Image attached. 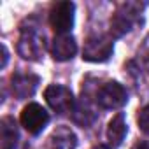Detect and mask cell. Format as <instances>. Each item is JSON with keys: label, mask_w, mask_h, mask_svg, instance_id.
I'll list each match as a JSON object with an SVG mask.
<instances>
[{"label": "cell", "mask_w": 149, "mask_h": 149, "mask_svg": "<svg viewBox=\"0 0 149 149\" xmlns=\"http://www.w3.org/2000/svg\"><path fill=\"white\" fill-rule=\"evenodd\" d=\"M137 121H139V128H140L142 132L149 133V105H146V107L140 109Z\"/></svg>", "instance_id": "5bb4252c"}, {"label": "cell", "mask_w": 149, "mask_h": 149, "mask_svg": "<svg viewBox=\"0 0 149 149\" xmlns=\"http://www.w3.org/2000/svg\"><path fill=\"white\" fill-rule=\"evenodd\" d=\"M39 81L40 79L33 74H14L11 79V91L18 100H25L35 93Z\"/></svg>", "instance_id": "ba28073f"}, {"label": "cell", "mask_w": 149, "mask_h": 149, "mask_svg": "<svg viewBox=\"0 0 149 149\" xmlns=\"http://www.w3.org/2000/svg\"><path fill=\"white\" fill-rule=\"evenodd\" d=\"M18 53L25 60L37 61L44 54V35L39 32V26L30 25L21 26V35L18 40Z\"/></svg>", "instance_id": "7a4b0ae2"}, {"label": "cell", "mask_w": 149, "mask_h": 149, "mask_svg": "<svg viewBox=\"0 0 149 149\" xmlns=\"http://www.w3.org/2000/svg\"><path fill=\"white\" fill-rule=\"evenodd\" d=\"M77 51V44H76V39L68 33H63V35H58L54 37L53 44H51V54L56 61H67L70 60Z\"/></svg>", "instance_id": "9c48e42d"}, {"label": "cell", "mask_w": 149, "mask_h": 149, "mask_svg": "<svg viewBox=\"0 0 149 149\" xmlns=\"http://www.w3.org/2000/svg\"><path fill=\"white\" fill-rule=\"evenodd\" d=\"M126 135V123H125V114L123 112H118L111 121H109V126H107V140L111 146H119L123 142Z\"/></svg>", "instance_id": "4fadbf2b"}, {"label": "cell", "mask_w": 149, "mask_h": 149, "mask_svg": "<svg viewBox=\"0 0 149 149\" xmlns=\"http://www.w3.org/2000/svg\"><path fill=\"white\" fill-rule=\"evenodd\" d=\"M74 11H76V6L72 2H56L51 6L49 23L58 35L70 32V28L74 26Z\"/></svg>", "instance_id": "277c9868"}, {"label": "cell", "mask_w": 149, "mask_h": 149, "mask_svg": "<svg viewBox=\"0 0 149 149\" xmlns=\"http://www.w3.org/2000/svg\"><path fill=\"white\" fill-rule=\"evenodd\" d=\"M19 121H21V125L25 126V130L28 133L37 135V133H40L46 128V125L49 121V114H47V111L42 105L32 102V104H28V105L23 107Z\"/></svg>", "instance_id": "8992f818"}, {"label": "cell", "mask_w": 149, "mask_h": 149, "mask_svg": "<svg viewBox=\"0 0 149 149\" xmlns=\"http://www.w3.org/2000/svg\"><path fill=\"white\" fill-rule=\"evenodd\" d=\"M146 67H147V70H149V54H147V58H146Z\"/></svg>", "instance_id": "2e32d148"}, {"label": "cell", "mask_w": 149, "mask_h": 149, "mask_svg": "<svg viewBox=\"0 0 149 149\" xmlns=\"http://www.w3.org/2000/svg\"><path fill=\"white\" fill-rule=\"evenodd\" d=\"M51 149H76L77 146V137L70 128L67 126H58L51 133Z\"/></svg>", "instance_id": "7c38bea8"}, {"label": "cell", "mask_w": 149, "mask_h": 149, "mask_svg": "<svg viewBox=\"0 0 149 149\" xmlns=\"http://www.w3.org/2000/svg\"><path fill=\"white\" fill-rule=\"evenodd\" d=\"M44 97H46V102L49 104V107L58 112V114H67V112H72L74 105V97H72V91L67 88V86H61V84H51L46 88L44 91Z\"/></svg>", "instance_id": "52a82bcc"}, {"label": "cell", "mask_w": 149, "mask_h": 149, "mask_svg": "<svg viewBox=\"0 0 149 149\" xmlns=\"http://www.w3.org/2000/svg\"><path fill=\"white\" fill-rule=\"evenodd\" d=\"M72 119L77 125H81L83 128L90 126L95 119H97V112L95 107L91 105V102L88 100V97H83L72 109Z\"/></svg>", "instance_id": "30bf717a"}, {"label": "cell", "mask_w": 149, "mask_h": 149, "mask_svg": "<svg viewBox=\"0 0 149 149\" xmlns=\"http://www.w3.org/2000/svg\"><path fill=\"white\" fill-rule=\"evenodd\" d=\"M18 126L11 116H6L0 121V146L2 149H14L18 146Z\"/></svg>", "instance_id": "8fae6325"}, {"label": "cell", "mask_w": 149, "mask_h": 149, "mask_svg": "<svg viewBox=\"0 0 149 149\" xmlns=\"http://www.w3.org/2000/svg\"><path fill=\"white\" fill-rule=\"evenodd\" d=\"M132 149H149V142H146V140H139Z\"/></svg>", "instance_id": "9a60e30c"}, {"label": "cell", "mask_w": 149, "mask_h": 149, "mask_svg": "<svg viewBox=\"0 0 149 149\" xmlns=\"http://www.w3.org/2000/svg\"><path fill=\"white\" fill-rule=\"evenodd\" d=\"M126 90L116 81L102 84L97 91V104L102 109H119L126 104Z\"/></svg>", "instance_id": "5b68a950"}, {"label": "cell", "mask_w": 149, "mask_h": 149, "mask_svg": "<svg viewBox=\"0 0 149 149\" xmlns=\"http://www.w3.org/2000/svg\"><path fill=\"white\" fill-rule=\"evenodd\" d=\"M144 6L140 2H125L121 4L112 19H111V33L114 37H121L125 33H128L139 21H140V14H142Z\"/></svg>", "instance_id": "6da1fadb"}, {"label": "cell", "mask_w": 149, "mask_h": 149, "mask_svg": "<svg viewBox=\"0 0 149 149\" xmlns=\"http://www.w3.org/2000/svg\"><path fill=\"white\" fill-rule=\"evenodd\" d=\"M112 39L107 35H91L86 39L83 47V58L86 61H107L112 54Z\"/></svg>", "instance_id": "3957f363"}]
</instances>
